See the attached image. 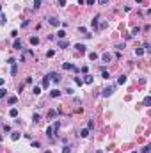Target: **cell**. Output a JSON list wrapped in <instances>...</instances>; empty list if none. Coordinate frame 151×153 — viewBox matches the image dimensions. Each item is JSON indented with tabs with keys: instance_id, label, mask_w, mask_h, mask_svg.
<instances>
[{
	"instance_id": "8fae6325",
	"label": "cell",
	"mask_w": 151,
	"mask_h": 153,
	"mask_svg": "<svg viewBox=\"0 0 151 153\" xmlns=\"http://www.w3.org/2000/svg\"><path fill=\"white\" fill-rule=\"evenodd\" d=\"M48 23H50V25H53V27H59V25H60V21L57 20V18H50V20H48Z\"/></svg>"
},
{
	"instance_id": "44dd1931",
	"label": "cell",
	"mask_w": 151,
	"mask_h": 153,
	"mask_svg": "<svg viewBox=\"0 0 151 153\" xmlns=\"http://www.w3.org/2000/svg\"><path fill=\"white\" fill-rule=\"evenodd\" d=\"M5 96H7V89L0 87V98H5Z\"/></svg>"
},
{
	"instance_id": "cb8c5ba5",
	"label": "cell",
	"mask_w": 151,
	"mask_h": 153,
	"mask_svg": "<svg viewBox=\"0 0 151 153\" xmlns=\"http://www.w3.org/2000/svg\"><path fill=\"white\" fill-rule=\"evenodd\" d=\"M9 114H11V117H16V116H18V109H11Z\"/></svg>"
},
{
	"instance_id": "7bdbcfd3",
	"label": "cell",
	"mask_w": 151,
	"mask_h": 153,
	"mask_svg": "<svg viewBox=\"0 0 151 153\" xmlns=\"http://www.w3.org/2000/svg\"><path fill=\"white\" fill-rule=\"evenodd\" d=\"M85 4H87V5H92V4H94V0H85Z\"/></svg>"
},
{
	"instance_id": "603a6c76",
	"label": "cell",
	"mask_w": 151,
	"mask_h": 153,
	"mask_svg": "<svg viewBox=\"0 0 151 153\" xmlns=\"http://www.w3.org/2000/svg\"><path fill=\"white\" fill-rule=\"evenodd\" d=\"M11 139H12V141H18V139H20V133H18V132H12V133H11Z\"/></svg>"
},
{
	"instance_id": "60d3db41",
	"label": "cell",
	"mask_w": 151,
	"mask_h": 153,
	"mask_svg": "<svg viewBox=\"0 0 151 153\" xmlns=\"http://www.w3.org/2000/svg\"><path fill=\"white\" fill-rule=\"evenodd\" d=\"M4 132H11V126H9V125H4Z\"/></svg>"
},
{
	"instance_id": "ee69618b",
	"label": "cell",
	"mask_w": 151,
	"mask_h": 153,
	"mask_svg": "<svg viewBox=\"0 0 151 153\" xmlns=\"http://www.w3.org/2000/svg\"><path fill=\"white\" fill-rule=\"evenodd\" d=\"M78 4H80V5H83V4H85V0H78Z\"/></svg>"
},
{
	"instance_id": "4316f807",
	"label": "cell",
	"mask_w": 151,
	"mask_h": 153,
	"mask_svg": "<svg viewBox=\"0 0 151 153\" xmlns=\"http://www.w3.org/2000/svg\"><path fill=\"white\" fill-rule=\"evenodd\" d=\"M32 119H34V123H39V121H41V116H39V114H34V117H32Z\"/></svg>"
},
{
	"instance_id": "e575fe53",
	"label": "cell",
	"mask_w": 151,
	"mask_h": 153,
	"mask_svg": "<svg viewBox=\"0 0 151 153\" xmlns=\"http://www.w3.org/2000/svg\"><path fill=\"white\" fill-rule=\"evenodd\" d=\"M0 25H5V16L4 14H0Z\"/></svg>"
},
{
	"instance_id": "5bb4252c",
	"label": "cell",
	"mask_w": 151,
	"mask_h": 153,
	"mask_svg": "<svg viewBox=\"0 0 151 153\" xmlns=\"http://www.w3.org/2000/svg\"><path fill=\"white\" fill-rule=\"evenodd\" d=\"M50 96H52V98L60 96V91H59V89H52V91H50Z\"/></svg>"
},
{
	"instance_id": "b9f144b4",
	"label": "cell",
	"mask_w": 151,
	"mask_h": 153,
	"mask_svg": "<svg viewBox=\"0 0 151 153\" xmlns=\"http://www.w3.org/2000/svg\"><path fill=\"white\" fill-rule=\"evenodd\" d=\"M59 5H60V7H64V5H66V0H59Z\"/></svg>"
},
{
	"instance_id": "e0dca14e",
	"label": "cell",
	"mask_w": 151,
	"mask_h": 153,
	"mask_svg": "<svg viewBox=\"0 0 151 153\" xmlns=\"http://www.w3.org/2000/svg\"><path fill=\"white\" fill-rule=\"evenodd\" d=\"M16 101H18V98H16V96H9V98H7V103H9V105H14Z\"/></svg>"
},
{
	"instance_id": "f6af8a7d",
	"label": "cell",
	"mask_w": 151,
	"mask_h": 153,
	"mask_svg": "<svg viewBox=\"0 0 151 153\" xmlns=\"http://www.w3.org/2000/svg\"><path fill=\"white\" fill-rule=\"evenodd\" d=\"M2 85H4V78H0V87H2Z\"/></svg>"
},
{
	"instance_id": "52a82bcc",
	"label": "cell",
	"mask_w": 151,
	"mask_h": 153,
	"mask_svg": "<svg viewBox=\"0 0 151 153\" xmlns=\"http://www.w3.org/2000/svg\"><path fill=\"white\" fill-rule=\"evenodd\" d=\"M101 59H103V62H110V60H112V55H110L108 52H105L103 55H101Z\"/></svg>"
},
{
	"instance_id": "ac0fdd59",
	"label": "cell",
	"mask_w": 151,
	"mask_h": 153,
	"mask_svg": "<svg viewBox=\"0 0 151 153\" xmlns=\"http://www.w3.org/2000/svg\"><path fill=\"white\" fill-rule=\"evenodd\" d=\"M82 80L85 82V84H92V76H91V75H85V76L82 78Z\"/></svg>"
},
{
	"instance_id": "83f0119b",
	"label": "cell",
	"mask_w": 151,
	"mask_h": 153,
	"mask_svg": "<svg viewBox=\"0 0 151 153\" xmlns=\"http://www.w3.org/2000/svg\"><path fill=\"white\" fill-rule=\"evenodd\" d=\"M57 36H59L60 39H64V37H66V32H64V30H59V32H57Z\"/></svg>"
},
{
	"instance_id": "2e32d148",
	"label": "cell",
	"mask_w": 151,
	"mask_h": 153,
	"mask_svg": "<svg viewBox=\"0 0 151 153\" xmlns=\"http://www.w3.org/2000/svg\"><path fill=\"white\" fill-rule=\"evenodd\" d=\"M16 73H18V66H16V62H14V64H11V75L14 76Z\"/></svg>"
},
{
	"instance_id": "9c48e42d",
	"label": "cell",
	"mask_w": 151,
	"mask_h": 153,
	"mask_svg": "<svg viewBox=\"0 0 151 153\" xmlns=\"http://www.w3.org/2000/svg\"><path fill=\"white\" fill-rule=\"evenodd\" d=\"M68 46H69V41H68V39H66V41L60 39V41H59V48H68Z\"/></svg>"
},
{
	"instance_id": "30bf717a",
	"label": "cell",
	"mask_w": 151,
	"mask_h": 153,
	"mask_svg": "<svg viewBox=\"0 0 151 153\" xmlns=\"http://www.w3.org/2000/svg\"><path fill=\"white\" fill-rule=\"evenodd\" d=\"M57 114H59V112H57V110H48V119H55V117H57Z\"/></svg>"
},
{
	"instance_id": "d6a6232c",
	"label": "cell",
	"mask_w": 151,
	"mask_h": 153,
	"mask_svg": "<svg viewBox=\"0 0 151 153\" xmlns=\"http://www.w3.org/2000/svg\"><path fill=\"white\" fill-rule=\"evenodd\" d=\"M151 151V146H144L142 148V153H149Z\"/></svg>"
},
{
	"instance_id": "7402d4cb",
	"label": "cell",
	"mask_w": 151,
	"mask_h": 153,
	"mask_svg": "<svg viewBox=\"0 0 151 153\" xmlns=\"http://www.w3.org/2000/svg\"><path fill=\"white\" fill-rule=\"evenodd\" d=\"M149 103H151V96H146V98H144V101H142V105L149 107Z\"/></svg>"
},
{
	"instance_id": "f1b7e54d",
	"label": "cell",
	"mask_w": 151,
	"mask_h": 153,
	"mask_svg": "<svg viewBox=\"0 0 151 153\" xmlns=\"http://www.w3.org/2000/svg\"><path fill=\"white\" fill-rule=\"evenodd\" d=\"M87 128H89V130H92V128H94V121H92V119L87 123Z\"/></svg>"
},
{
	"instance_id": "74e56055",
	"label": "cell",
	"mask_w": 151,
	"mask_h": 153,
	"mask_svg": "<svg viewBox=\"0 0 151 153\" xmlns=\"http://www.w3.org/2000/svg\"><path fill=\"white\" fill-rule=\"evenodd\" d=\"M144 52H151V48H149V44H147V43H144Z\"/></svg>"
},
{
	"instance_id": "d4e9b609",
	"label": "cell",
	"mask_w": 151,
	"mask_h": 153,
	"mask_svg": "<svg viewBox=\"0 0 151 153\" xmlns=\"http://www.w3.org/2000/svg\"><path fill=\"white\" fill-rule=\"evenodd\" d=\"M89 59H91V60H96V59H98V53L91 52V53H89Z\"/></svg>"
},
{
	"instance_id": "277c9868",
	"label": "cell",
	"mask_w": 151,
	"mask_h": 153,
	"mask_svg": "<svg viewBox=\"0 0 151 153\" xmlns=\"http://www.w3.org/2000/svg\"><path fill=\"white\" fill-rule=\"evenodd\" d=\"M62 68H64V69H71V71H78V68H76V66H73L71 62H64Z\"/></svg>"
},
{
	"instance_id": "bcb514c9",
	"label": "cell",
	"mask_w": 151,
	"mask_h": 153,
	"mask_svg": "<svg viewBox=\"0 0 151 153\" xmlns=\"http://www.w3.org/2000/svg\"><path fill=\"white\" fill-rule=\"evenodd\" d=\"M44 153H52V151H50V149H46V151H44Z\"/></svg>"
},
{
	"instance_id": "7c38bea8",
	"label": "cell",
	"mask_w": 151,
	"mask_h": 153,
	"mask_svg": "<svg viewBox=\"0 0 151 153\" xmlns=\"http://www.w3.org/2000/svg\"><path fill=\"white\" fill-rule=\"evenodd\" d=\"M78 135H80V137H83V139H85V137H89V128H82Z\"/></svg>"
},
{
	"instance_id": "8992f818",
	"label": "cell",
	"mask_w": 151,
	"mask_h": 153,
	"mask_svg": "<svg viewBox=\"0 0 151 153\" xmlns=\"http://www.w3.org/2000/svg\"><path fill=\"white\" fill-rule=\"evenodd\" d=\"M98 20H99V14H96V16L92 18V21H91V25H92L94 30H98Z\"/></svg>"
},
{
	"instance_id": "d590c367",
	"label": "cell",
	"mask_w": 151,
	"mask_h": 153,
	"mask_svg": "<svg viewBox=\"0 0 151 153\" xmlns=\"http://www.w3.org/2000/svg\"><path fill=\"white\" fill-rule=\"evenodd\" d=\"M53 55H55V52H53V50H48V52H46V57H53Z\"/></svg>"
},
{
	"instance_id": "1f68e13d",
	"label": "cell",
	"mask_w": 151,
	"mask_h": 153,
	"mask_svg": "<svg viewBox=\"0 0 151 153\" xmlns=\"http://www.w3.org/2000/svg\"><path fill=\"white\" fill-rule=\"evenodd\" d=\"M101 76H103V78H108L110 75H108V71H107V69H103V71H101Z\"/></svg>"
},
{
	"instance_id": "f546056e",
	"label": "cell",
	"mask_w": 151,
	"mask_h": 153,
	"mask_svg": "<svg viewBox=\"0 0 151 153\" xmlns=\"http://www.w3.org/2000/svg\"><path fill=\"white\" fill-rule=\"evenodd\" d=\"M41 7V0H36V2H34V9H39Z\"/></svg>"
},
{
	"instance_id": "836d02e7",
	"label": "cell",
	"mask_w": 151,
	"mask_h": 153,
	"mask_svg": "<svg viewBox=\"0 0 151 153\" xmlns=\"http://www.w3.org/2000/svg\"><path fill=\"white\" fill-rule=\"evenodd\" d=\"M139 32H140V28H139V27H137V28H133V30H131V36H137Z\"/></svg>"
},
{
	"instance_id": "7a4b0ae2",
	"label": "cell",
	"mask_w": 151,
	"mask_h": 153,
	"mask_svg": "<svg viewBox=\"0 0 151 153\" xmlns=\"http://www.w3.org/2000/svg\"><path fill=\"white\" fill-rule=\"evenodd\" d=\"M48 78H50V80H53V82H60V75L57 71H52V73H48Z\"/></svg>"
},
{
	"instance_id": "ab89813d",
	"label": "cell",
	"mask_w": 151,
	"mask_h": 153,
	"mask_svg": "<svg viewBox=\"0 0 151 153\" xmlns=\"http://www.w3.org/2000/svg\"><path fill=\"white\" fill-rule=\"evenodd\" d=\"M78 32H82V34H85L87 30H85V27H78Z\"/></svg>"
},
{
	"instance_id": "4dcf8cb0",
	"label": "cell",
	"mask_w": 151,
	"mask_h": 153,
	"mask_svg": "<svg viewBox=\"0 0 151 153\" xmlns=\"http://www.w3.org/2000/svg\"><path fill=\"white\" fill-rule=\"evenodd\" d=\"M62 153H71V148H69V146H64V148H62Z\"/></svg>"
},
{
	"instance_id": "ba28073f",
	"label": "cell",
	"mask_w": 151,
	"mask_h": 153,
	"mask_svg": "<svg viewBox=\"0 0 151 153\" xmlns=\"http://www.w3.org/2000/svg\"><path fill=\"white\" fill-rule=\"evenodd\" d=\"M12 48L20 50V48H21V39H18V37H16V39H14V43H12Z\"/></svg>"
},
{
	"instance_id": "8d00e7d4",
	"label": "cell",
	"mask_w": 151,
	"mask_h": 153,
	"mask_svg": "<svg viewBox=\"0 0 151 153\" xmlns=\"http://www.w3.org/2000/svg\"><path fill=\"white\" fill-rule=\"evenodd\" d=\"M108 2H110V0H98L99 5H105V4H108Z\"/></svg>"
},
{
	"instance_id": "7dc6e473",
	"label": "cell",
	"mask_w": 151,
	"mask_h": 153,
	"mask_svg": "<svg viewBox=\"0 0 151 153\" xmlns=\"http://www.w3.org/2000/svg\"><path fill=\"white\" fill-rule=\"evenodd\" d=\"M131 153H137V151H131Z\"/></svg>"
},
{
	"instance_id": "484cf974",
	"label": "cell",
	"mask_w": 151,
	"mask_h": 153,
	"mask_svg": "<svg viewBox=\"0 0 151 153\" xmlns=\"http://www.w3.org/2000/svg\"><path fill=\"white\" fill-rule=\"evenodd\" d=\"M75 84H76V85H82V84H83V80L80 78V76H75Z\"/></svg>"
},
{
	"instance_id": "d6986e66",
	"label": "cell",
	"mask_w": 151,
	"mask_h": 153,
	"mask_svg": "<svg viewBox=\"0 0 151 153\" xmlns=\"http://www.w3.org/2000/svg\"><path fill=\"white\" fill-rule=\"evenodd\" d=\"M117 84H121V85H123V84H126V76H124V75H121L119 78H117Z\"/></svg>"
},
{
	"instance_id": "3957f363",
	"label": "cell",
	"mask_w": 151,
	"mask_h": 153,
	"mask_svg": "<svg viewBox=\"0 0 151 153\" xmlns=\"http://www.w3.org/2000/svg\"><path fill=\"white\" fill-rule=\"evenodd\" d=\"M75 48L78 50L80 53H85V50H87V46H85L83 43H76V44H75Z\"/></svg>"
},
{
	"instance_id": "5b68a950",
	"label": "cell",
	"mask_w": 151,
	"mask_h": 153,
	"mask_svg": "<svg viewBox=\"0 0 151 153\" xmlns=\"http://www.w3.org/2000/svg\"><path fill=\"white\" fill-rule=\"evenodd\" d=\"M114 93V87H107V89H103V91H101V96H110V94Z\"/></svg>"
},
{
	"instance_id": "ffe728a7",
	"label": "cell",
	"mask_w": 151,
	"mask_h": 153,
	"mask_svg": "<svg viewBox=\"0 0 151 153\" xmlns=\"http://www.w3.org/2000/svg\"><path fill=\"white\" fill-rule=\"evenodd\" d=\"M32 93L36 94V96H39V94H41V87H39V85H36V87L32 89Z\"/></svg>"
},
{
	"instance_id": "9a60e30c",
	"label": "cell",
	"mask_w": 151,
	"mask_h": 153,
	"mask_svg": "<svg viewBox=\"0 0 151 153\" xmlns=\"http://www.w3.org/2000/svg\"><path fill=\"white\" fill-rule=\"evenodd\" d=\"M41 85H43V87L46 89L48 85H50V78H48V76H44V78H43V82H41Z\"/></svg>"
},
{
	"instance_id": "c3c4849f",
	"label": "cell",
	"mask_w": 151,
	"mask_h": 153,
	"mask_svg": "<svg viewBox=\"0 0 151 153\" xmlns=\"http://www.w3.org/2000/svg\"><path fill=\"white\" fill-rule=\"evenodd\" d=\"M0 11H2V7H0Z\"/></svg>"
},
{
	"instance_id": "f35d334b",
	"label": "cell",
	"mask_w": 151,
	"mask_h": 153,
	"mask_svg": "<svg viewBox=\"0 0 151 153\" xmlns=\"http://www.w3.org/2000/svg\"><path fill=\"white\" fill-rule=\"evenodd\" d=\"M135 53H137V55H142L144 50H142V48H137V50H135Z\"/></svg>"
},
{
	"instance_id": "4fadbf2b",
	"label": "cell",
	"mask_w": 151,
	"mask_h": 153,
	"mask_svg": "<svg viewBox=\"0 0 151 153\" xmlns=\"http://www.w3.org/2000/svg\"><path fill=\"white\" fill-rule=\"evenodd\" d=\"M30 44H32V46L39 44V37H37V36H32V37H30Z\"/></svg>"
},
{
	"instance_id": "6da1fadb",
	"label": "cell",
	"mask_w": 151,
	"mask_h": 153,
	"mask_svg": "<svg viewBox=\"0 0 151 153\" xmlns=\"http://www.w3.org/2000/svg\"><path fill=\"white\" fill-rule=\"evenodd\" d=\"M59 128H60V121H53V125H50V126L46 128V135H48V137H55Z\"/></svg>"
}]
</instances>
